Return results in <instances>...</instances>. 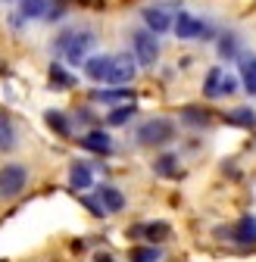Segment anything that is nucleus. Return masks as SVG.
Masks as SVG:
<instances>
[{
  "mask_svg": "<svg viewBox=\"0 0 256 262\" xmlns=\"http://www.w3.org/2000/svg\"><path fill=\"white\" fill-rule=\"evenodd\" d=\"M172 138H175L172 119H150L138 128V144L141 147H159V144H169Z\"/></svg>",
  "mask_w": 256,
  "mask_h": 262,
  "instance_id": "nucleus-1",
  "label": "nucleus"
},
{
  "mask_svg": "<svg viewBox=\"0 0 256 262\" xmlns=\"http://www.w3.org/2000/svg\"><path fill=\"white\" fill-rule=\"evenodd\" d=\"M94 44H97V35H94L91 28H78V31H69L62 53H66V59H69L72 66H81V62L88 59V53L94 50Z\"/></svg>",
  "mask_w": 256,
  "mask_h": 262,
  "instance_id": "nucleus-2",
  "label": "nucleus"
},
{
  "mask_svg": "<svg viewBox=\"0 0 256 262\" xmlns=\"http://www.w3.org/2000/svg\"><path fill=\"white\" fill-rule=\"evenodd\" d=\"M28 184V169L19 166V162H10V166L0 169V200H13L19 196Z\"/></svg>",
  "mask_w": 256,
  "mask_h": 262,
  "instance_id": "nucleus-3",
  "label": "nucleus"
},
{
  "mask_svg": "<svg viewBox=\"0 0 256 262\" xmlns=\"http://www.w3.org/2000/svg\"><path fill=\"white\" fill-rule=\"evenodd\" d=\"M132 50H135V62H141V66H153L156 56H159V41H156L153 31L138 28V31H132Z\"/></svg>",
  "mask_w": 256,
  "mask_h": 262,
  "instance_id": "nucleus-4",
  "label": "nucleus"
},
{
  "mask_svg": "<svg viewBox=\"0 0 256 262\" xmlns=\"http://www.w3.org/2000/svg\"><path fill=\"white\" fill-rule=\"evenodd\" d=\"M172 28H175V35H178L181 41H194V38L212 35V28H209L200 16H194V13H181V16L172 22Z\"/></svg>",
  "mask_w": 256,
  "mask_h": 262,
  "instance_id": "nucleus-5",
  "label": "nucleus"
},
{
  "mask_svg": "<svg viewBox=\"0 0 256 262\" xmlns=\"http://www.w3.org/2000/svg\"><path fill=\"white\" fill-rule=\"evenodd\" d=\"M138 75L135 69V59L128 56V53H119V56H110V72H106V84H128Z\"/></svg>",
  "mask_w": 256,
  "mask_h": 262,
  "instance_id": "nucleus-6",
  "label": "nucleus"
},
{
  "mask_svg": "<svg viewBox=\"0 0 256 262\" xmlns=\"http://www.w3.org/2000/svg\"><path fill=\"white\" fill-rule=\"evenodd\" d=\"M238 69H241V84H244V91L256 97V53L241 50V56H238Z\"/></svg>",
  "mask_w": 256,
  "mask_h": 262,
  "instance_id": "nucleus-7",
  "label": "nucleus"
},
{
  "mask_svg": "<svg viewBox=\"0 0 256 262\" xmlns=\"http://www.w3.org/2000/svg\"><path fill=\"white\" fill-rule=\"evenodd\" d=\"M141 16H144V22H147V28L153 31V35H166V31L172 28V16L163 7H147Z\"/></svg>",
  "mask_w": 256,
  "mask_h": 262,
  "instance_id": "nucleus-8",
  "label": "nucleus"
},
{
  "mask_svg": "<svg viewBox=\"0 0 256 262\" xmlns=\"http://www.w3.org/2000/svg\"><path fill=\"white\" fill-rule=\"evenodd\" d=\"M231 241H234V244H244V247L256 244V215H244V219L231 228Z\"/></svg>",
  "mask_w": 256,
  "mask_h": 262,
  "instance_id": "nucleus-9",
  "label": "nucleus"
},
{
  "mask_svg": "<svg viewBox=\"0 0 256 262\" xmlns=\"http://www.w3.org/2000/svg\"><path fill=\"white\" fill-rule=\"evenodd\" d=\"M81 147L91 150V153H100V156L113 153V141H110L106 131H88V135L81 138Z\"/></svg>",
  "mask_w": 256,
  "mask_h": 262,
  "instance_id": "nucleus-10",
  "label": "nucleus"
},
{
  "mask_svg": "<svg viewBox=\"0 0 256 262\" xmlns=\"http://www.w3.org/2000/svg\"><path fill=\"white\" fill-rule=\"evenodd\" d=\"M69 184L75 187V190H88L91 184H94V172H91V166L88 162H72L69 166Z\"/></svg>",
  "mask_w": 256,
  "mask_h": 262,
  "instance_id": "nucleus-11",
  "label": "nucleus"
},
{
  "mask_svg": "<svg viewBox=\"0 0 256 262\" xmlns=\"http://www.w3.org/2000/svg\"><path fill=\"white\" fill-rule=\"evenodd\" d=\"M100 206H103V212H122V209H125L122 190L113 187V184H103V187H100Z\"/></svg>",
  "mask_w": 256,
  "mask_h": 262,
  "instance_id": "nucleus-12",
  "label": "nucleus"
},
{
  "mask_svg": "<svg viewBox=\"0 0 256 262\" xmlns=\"http://www.w3.org/2000/svg\"><path fill=\"white\" fill-rule=\"evenodd\" d=\"M106 72H110V56H88L84 59V75L91 81H106Z\"/></svg>",
  "mask_w": 256,
  "mask_h": 262,
  "instance_id": "nucleus-13",
  "label": "nucleus"
},
{
  "mask_svg": "<svg viewBox=\"0 0 256 262\" xmlns=\"http://www.w3.org/2000/svg\"><path fill=\"white\" fill-rule=\"evenodd\" d=\"M219 56L222 59H238L241 56V38L234 31H225V35L219 38Z\"/></svg>",
  "mask_w": 256,
  "mask_h": 262,
  "instance_id": "nucleus-14",
  "label": "nucleus"
},
{
  "mask_svg": "<svg viewBox=\"0 0 256 262\" xmlns=\"http://www.w3.org/2000/svg\"><path fill=\"white\" fill-rule=\"evenodd\" d=\"M16 147V125L10 113H0V150H13Z\"/></svg>",
  "mask_w": 256,
  "mask_h": 262,
  "instance_id": "nucleus-15",
  "label": "nucleus"
},
{
  "mask_svg": "<svg viewBox=\"0 0 256 262\" xmlns=\"http://www.w3.org/2000/svg\"><path fill=\"white\" fill-rule=\"evenodd\" d=\"M225 122L234 125V128H253V125H256V113H253L250 106H241V110H231V113L225 116Z\"/></svg>",
  "mask_w": 256,
  "mask_h": 262,
  "instance_id": "nucleus-16",
  "label": "nucleus"
},
{
  "mask_svg": "<svg viewBox=\"0 0 256 262\" xmlns=\"http://www.w3.org/2000/svg\"><path fill=\"white\" fill-rule=\"evenodd\" d=\"M135 234H144L147 241H166L169 237V225L166 222H150V225H141V228H135Z\"/></svg>",
  "mask_w": 256,
  "mask_h": 262,
  "instance_id": "nucleus-17",
  "label": "nucleus"
},
{
  "mask_svg": "<svg viewBox=\"0 0 256 262\" xmlns=\"http://www.w3.org/2000/svg\"><path fill=\"white\" fill-rule=\"evenodd\" d=\"M153 172H156L159 178H175V175H178V159H175L172 153L159 156V159L153 162Z\"/></svg>",
  "mask_w": 256,
  "mask_h": 262,
  "instance_id": "nucleus-18",
  "label": "nucleus"
},
{
  "mask_svg": "<svg viewBox=\"0 0 256 262\" xmlns=\"http://www.w3.org/2000/svg\"><path fill=\"white\" fill-rule=\"evenodd\" d=\"M44 119H47V125L56 131V135H62L66 138L69 131H72V125H69V119H66V113H56V110H47L44 113Z\"/></svg>",
  "mask_w": 256,
  "mask_h": 262,
  "instance_id": "nucleus-19",
  "label": "nucleus"
},
{
  "mask_svg": "<svg viewBox=\"0 0 256 262\" xmlns=\"http://www.w3.org/2000/svg\"><path fill=\"white\" fill-rule=\"evenodd\" d=\"M22 19H41L47 13V0H19Z\"/></svg>",
  "mask_w": 256,
  "mask_h": 262,
  "instance_id": "nucleus-20",
  "label": "nucleus"
},
{
  "mask_svg": "<svg viewBox=\"0 0 256 262\" xmlns=\"http://www.w3.org/2000/svg\"><path fill=\"white\" fill-rule=\"evenodd\" d=\"M132 97V91L128 88H113V91H94V100L100 103H119V100H128Z\"/></svg>",
  "mask_w": 256,
  "mask_h": 262,
  "instance_id": "nucleus-21",
  "label": "nucleus"
},
{
  "mask_svg": "<svg viewBox=\"0 0 256 262\" xmlns=\"http://www.w3.org/2000/svg\"><path fill=\"white\" fill-rule=\"evenodd\" d=\"M222 75H225V72H222L219 66H212V69L206 72V81H203V94H206V97H219V84H222Z\"/></svg>",
  "mask_w": 256,
  "mask_h": 262,
  "instance_id": "nucleus-22",
  "label": "nucleus"
},
{
  "mask_svg": "<svg viewBox=\"0 0 256 262\" xmlns=\"http://www.w3.org/2000/svg\"><path fill=\"white\" fill-rule=\"evenodd\" d=\"M181 119H184L187 125H197V128H203V125L209 122V113H203L200 106H184V110H181Z\"/></svg>",
  "mask_w": 256,
  "mask_h": 262,
  "instance_id": "nucleus-23",
  "label": "nucleus"
},
{
  "mask_svg": "<svg viewBox=\"0 0 256 262\" xmlns=\"http://www.w3.org/2000/svg\"><path fill=\"white\" fill-rule=\"evenodd\" d=\"M159 256L163 253H159L156 247H135L132 250V262H156Z\"/></svg>",
  "mask_w": 256,
  "mask_h": 262,
  "instance_id": "nucleus-24",
  "label": "nucleus"
},
{
  "mask_svg": "<svg viewBox=\"0 0 256 262\" xmlns=\"http://www.w3.org/2000/svg\"><path fill=\"white\" fill-rule=\"evenodd\" d=\"M132 116H135V106L128 103V106H119V110H113V113L106 116V122H110V125H125V122L132 119Z\"/></svg>",
  "mask_w": 256,
  "mask_h": 262,
  "instance_id": "nucleus-25",
  "label": "nucleus"
},
{
  "mask_svg": "<svg viewBox=\"0 0 256 262\" xmlns=\"http://www.w3.org/2000/svg\"><path fill=\"white\" fill-rule=\"evenodd\" d=\"M50 81H53V84H59V88H69V84H72V78L62 72V66H56V62L50 66Z\"/></svg>",
  "mask_w": 256,
  "mask_h": 262,
  "instance_id": "nucleus-26",
  "label": "nucleus"
},
{
  "mask_svg": "<svg viewBox=\"0 0 256 262\" xmlns=\"http://www.w3.org/2000/svg\"><path fill=\"white\" fill-rule=\"evenodd\" d=\"M238 78L234 75H222V84H219V97H228V94H234L238 91Z\"/></svg>",
  "mask_w": 256,
  "mask_h": 262,
  "instance_id": "nucleus-27",
  "label": "nucleus"
},
{
  "mask_svg": "<svg viewBox=\"0 0 256 262\" xmlns=\"http://www.w3.org/2000/svg\"><path fill=\"white\" fill-rule=\"evenodd\" d=\"M84 206H88V209H91L94 215H106V212H103V206H100L97 200H91V196H84Z\"/></svg>",
  "mask_w": 256,
  "mask_h": 262,
  "instance_id": "nucleus-28",
  "label": "nucleus"
},
{
  "mask_svg": "<svg viewBox=\"0 0 256 262\" xmlns=\"http://www.w3.org/2000/svg\"><path fill=\"white\" fill-rule=\"evenodd\" d=\"M62 13H66V7H62V4H56V7H53V10H50L47 16H50V22H56V19H59Z\"/></svg>",
  "mask_w": 256,
  "mask_h": 262,
  "instance_id": "nucleus-29",
  "label": "nucleus"
},
{
  "mask_svg": "<svg viewBox=\"0 0 256 262\" xmlns=\"http://www.w3.org/2000/svg\"><path fill=\"white\" fill-rule=\"evenodd\" d=\"M97 262H116V259H113V256H106V253H100V256H97Z\"/></svg>",
  "mask_w": 256,
  "mask_h": 262,
  "instance_id": "nucleus-30",
  "label": "nucleus"
}]
</instances>
